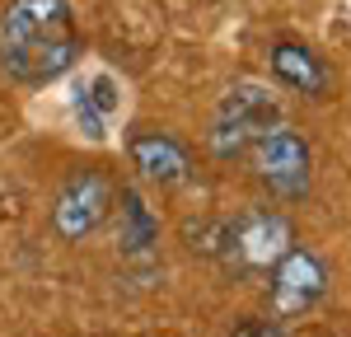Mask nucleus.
Here are the masks:
<instances>
[{
    "mask_svg": "<svg viewBox=\"0 0 351 337\" xmlns=\"http://www.w3.org/2000/svg\"><path fill=\"white\" fill-rule=\"evenodd\" d=\"M80 61V28L66 0H10L0 10V71L43 89Z\"/></svg>",
    "mask_w": 351,
    "mask_h": 337,
    "instance_id": "1",
    "label": "nucleus"
},
{
    "mask_svg": "<svg viewBox=\"0 0 351 337\" xmlns=\"http://www.w3.org/2000/svg\"><path fill=\"white\" fill-rule=\"evenodd\" d=\"M271 127H281V99L267 84L258 80H239L225 89L211 122V155L216 160H243Z\"/></svg>",
    "mask_w": 351,
    "mask_h": 337,
    "instance_id": "3",
    "label": "nucleus"
},
{
    "mask_svg": "<svg viewBox=\"0 0 351 337\" xmlns=\"http://www.w3.org/2000/svg\"><path fill=\"white\" fill-rule=\"evenodd\" d=\"M75 117H80V127L94 140H104V112L94 108V99H89V94H80V99H75Z\"/></svg>",
    "mask_w": 351,
    "mask_h": 337,
    "instance_id": "10",
    "label": "nucleus"
},
{
    "mask_svg": "<svg viewBox=\"0 0 351 337\" xmlns=\"http://www.w3.org/2000/svg\"><path fill=\"white\" fill-rule=\"evenodd\" d=\"M112 206H117V183H112L108 173H99V168H75V173L61 183V192H56V201H52V229L66 244H75V239L94 234L99 225L108 221Z\"/></svg>",
    "mask_w": 351,
    "mask_h": 337,
    "instance_id": "5",
    "label": "nucleus"
},
{
    "mask_svg": "<svg viewBox=\"0 0 351 337\" xmlns=\"http://www.w3.org/2000/svg\"><path fill=\"white\" fill-rule=\"evenodd\" d=\"M132 164L145 183H160V188H178V183H188V173H192L188 145L173 140L169 132H136L132 136Z\"/></svg>",
    "mask_w": 351,
    "mask_h": 337,
    "instance_id": "7",
    "label": "nucleus"
},
{
    "mask_svg": "<svg viewBox=\"0 0 351 337\" xmlns=\"http://www.w3.org/2000/svg\"><path fill=\"white\" fill-rule=\"evenodd\" d=\"M324 295H328V267H324V258H319V253H309V249H300V244H295V249L271 267L267 300H271L276 323L309 314Z\"/></svg>",
    "mask_w": 351,
    "mask_h": 337,
    "instance_id": "6",
    "label": "nucleus"
},
{
    "mask_svg": "<svg viewBox=\"0 0 351 337\" xmlns=\"http://www.w3.org/2000/svg\"><path fill=\"white\" fill-rule=\"evenodd\" d=\"M230 337H291V333H286V323H276V319H253V323H239Z\"/></svg>",
    "mask_w": 351,
    "mask_h": 337,
    "instance_id": "11",
    "label": "nucleus"
},
{
    "mask_svg": "<svg viewBox=\"0 0 351 337\" xmlns=\"http://www.w3.org/2000/svg\"><path fill=\"white\" fill-rule=\"evenodd\" d=\"M155 239H160V225L150 216L145 197L136 188H122V253L127 258H145L155 249Z\"/></svg>",
    "mask_w": 351,
    "mask_h": 337,
    "instance_id": "9",
    "label": "nucleus"
},
{
    "mask_svg": "<svg viewBox=\"0 0 351 337\" xmlns=\"http://www.w3.org/2000/svg\"><path fill=\"white\" fill-rule=\"evenodd\" d=\"M291 249H295V225L276 206H243L239 216L225 221L216 262H225L239 277H258V272H271Z\"/></svg>",
    "mask_w": 351,
    "mask_h": 337,
    "instance_id": "2",
    "label": "nucleus"
},
{
    "mask_svg": "<svg viewBox=\"0 0 351 337\" xmlns=\"http://www.w3.org/2000/svg\"><path fill=\"white\" fill-rule=\"evenodd\" d=\"M243 160H248L253 178H258L271 197L295 201V197L309 192V178H314V155H309V140L300 136V132H291V127H271V132L258 140Z\"/></svg>",
    "mask_w": 351,
    "mask_h": 337,
    "instance_id": "4",
    "label": "nucleus"
},
{
    "mask_svg": "<svg viewBox=\"0 0 351 337\" xmlns=\"http://www.w3.org/2000/svg\"><path fill=\"white\" fill-rule=\"evenodd\" d=\"M271 75L281 84H291L300 94H314V99H324L328 89H332V71L324 66V56H314L304 42H271Z\"/></svg>",
    "mask_w": 351,
    "mask_h": 337,
    "instance_id": "8",
    "label": "nucleus"
}]
</instances>
